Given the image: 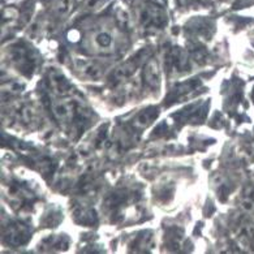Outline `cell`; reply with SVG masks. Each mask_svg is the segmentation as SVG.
Wrapping results in <instances>:
<instances>
[{"mask_svg":"<svg viewBox=\"0 0 254 254\" xmlns=\"http://www.w3.org/2000/svg\"><path fill=\"white\" fill-rule=\"evenodd\" d=\"M9 60L16 68L21 70L26 76H32L37 66V56H35L34 50L29 49L26 43H14L9 47Z\"/></svg>","mask_w":254,"mask_h":254,"instance_id":"obj_1","label":"cell"},{"mask_svg":"<svg viewBox=\"0 0 254 254\" xmlns=\"http://www.w3.org/2000/svg\"><path fill=\"white\" fill-rule=\"evenodd\" d=\"M141 24L146 28H163L166 25V16L162 8L155 4H149L141 12Z\"/></svg>","mask_w":254,"mask_h":254,"instance_id":"obj_2","label":"cell"},{"mask_svg":"<svg viewBox=\"0 0 254 254\" xmlns=\"http://www.w3.org/2000/svg\"><path fill=\"white\" fill-rule=\"evenodd\" d=\"M166 64L167 70L172 73H183L185 70H189V60L185 53L179 47L171 49L170 53L166 56Z\"/></svg>","mask_w":254,"mask_h":254,"instance_id":"obj_3","label":"cell"},{"mask_svg":"<svg viewBox=\"0 0 254 254\" xmlns=\"http://www.w3.org/2000/svg\"><path fill=\"white\" fill-rule=\"evenodd\" d=\"M4 239H7V243L13 245V247H20L24 245L26 241L29 240V233L28 227L21 223H12L7 227V233L4 235Z\"/></svg>","mask_w":254,"mask_h":254,"instance_id":"obj_4","label":"cell"},{"mask_svg":"<svg viewBox=\"0 0 254 254\" xmlns=\"http://www.w3.org/2000/svg\"><path fill=\"white\" fill-rule=\"evenodd\" d=\"M142 81L145 86L151 90H158L160 86V69L159 64L155 59L149 60L142 69Z\"/></svg>","mask_w":254,"mask_h":254,"instance_id":"obj_5","label":"cell"},{"mask_svg":"<svg viewBox=\"0 0 254 254\" xmlns=\"http://www.w3.org/2000/svg\"><path fill=\"white\" fill-rule=\"evenodd\" d=\"M49 85L51 90H54L56 94L62 95V97L68 95L70 93V90H72V85H70L69 81L66 80L63 74L56 72V70L50 72Z\"/></svg>","mask_w":254,"mask_h":254,"instance_id":"obj_6","label":"cell"},{"mask_svg":"<svg viewBox=\"0 0 254 254\" xmlns=\"http://www.w3.org/2000/svg\"><path fill=\"white\" fill-rule=\"evenodd\" d=\"M76 64V69L80 72L82 76H85L86 78H90V80H99L102 77V69L101 66L95 64L94 62H90V60L85 59H77L74 62Z\"/></svg>","mask_w":254,"mask_h":254,"instance_id":"obj_7","label":"cell"},{"mask_svg":"<svg viewBox=\"0 0 254 254\" xmlns=\"http://www.w3.org/2000/svg\"><path fill=\"white\" fill-rule=\"evenodd\" d=\"M158 108L157 107H147L143 111L138 112L132 122V127L134 129H143L150 126V123H153L158 116Z\"/></svg>","mask_w":254,"mask_h":254,"instance_id":"obj_8","label":"cell"},{"mask_svg":"<svg viewBox=\"0 0 254 254\" xmlns=\"http://www.w3.org/2000/svg\"><path fill=\"white\" fill-rule=\"evenodd\" d=\"M154 245V235L149 231H143L137 235L132 241V251L146 252L151 249Z\"/></svg>","mask_w":254,"mask_h":254,"instance_id":"obj_9","label":"cell"},{"mask_svg":"<svg viewBox=\"0 0 254 254\" xmlns=\"http://www.w3.org/2000/svg\"><path fill=\"white\" fill-rule=\"evenodd\" d=\"M198 86H199L198 80H191V81H187V82H184V84H179L178 86L175 87L174 91L171 93V98H168L167 101L168 102L180 101V99H183V97L190 94L191 91H194Z\"/></svg>","mask_w":254,"mask_h":254,"instance_id":"obj_10","label":"cell"},{"mask_svg":"<svg viewBox=\"0 0 254 254\" xmlns=\"http://www.w3.org/2000/svg\"><path fill=\"white\" fill-rule=\"evenodd\" d=\"M74 218L81 224H86V226H91L97 222V215L93 210L89 209H78L74 212Z\"/></svg>","mask_w":254,"mask_h":254,"instance_id":"obj_11","label":"cell"},{"mask_svg":"<svg viewBox=\"0 0 254 254\" xmlns=\"http://www.w3.org/2000/svg\"><path fill=\"white\" fill-rule=\"evenodd\" d=\"M94 42L99 49L108 50L111 49L112 45H114V38H112V35L108 34L107 32H99L98 34H95Z\"/></svg>","mask_w":254,"mask_h":254,"instance_id":"obj_12","label":"cell"},{"mask_svg":"<svg viewBox=\"0 0 254 254\" xmlns=\"http://www.w3.org/2000/svg\"><path fill=\"white\" fill-rule=\"evenodd\" d=\"M253 97H254V95H253Z\"/></svg>","mask_w":254,"mask_h":254,"instance_id":"obj_13","label":"cell"}]
</instances>
